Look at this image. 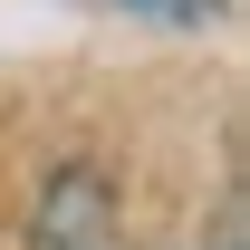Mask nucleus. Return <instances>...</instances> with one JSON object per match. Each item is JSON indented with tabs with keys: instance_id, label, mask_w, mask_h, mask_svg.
<instances>
[{
	"instance_id": "obj_2",
	"label": "nucleus",
	"mask_w": 250,
	"mask_h": 250,
	"mask_svg": "<svg viewBox=\"0 0 250 250\" xmlns=\"http://www.w3.org/2000/svg\"><path fill=\"white\" fill-rule=\"evenodd\" d=\"M116 10L154 20V29H202V20H221V0H116Z\"/></svg>"
},
{
	"instance_id": "obj_1",
	"label": "nucleus",
	"mask_w": 250,
	"mask_h": 250,
	"mask_svg": "<svg viewBox=\"0 0 250 250\" xmlns=\"http://www.w3.org/2000/svg\"><path fill=\"white\" fill-rule=\"evenodd\" d=\"M29 250H125L116 241V192L96 164H58L48 192H39V221H29Z\"/></svg>"
},
{
	"instance_id": "obj_3",
	"label": "nucleus",
	"mask_w": 250,
	"mask_h": 250,
	"mask_svg": "<svg viewBox=\"0 0 250 250\" xmlns=\"http://www.w3.org/2000/svg\"><path fill=\"white\" fill-rule=\"evenodd\" d=\"M212 250H250V202H241V192H221V212H212Z\"/></svg>"
}]
</instances>
